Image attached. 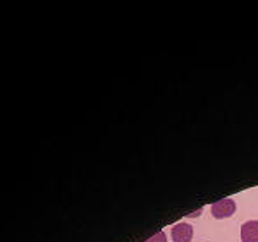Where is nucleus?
<instances>
[{
    "label": "nucleus",
    "instance_id": "2",
    "mask_svg": "<svg viewBox=\"0 0 258 242\" xmlns=\"http://www.w3.org/2000/svg\"><path fill=\"white\" fill-rule=\"evenodd\" d=\"M172 242H189L193 239V227L186 222H179L172 227Z\"/></svg>",
    "mask_w": 258,
    "mask_h": 242
},
{
    "label": "nucleus",
    "instance_id": "5",
    "mask_svg": "<svg viewBox=\"0 0 258 242\" xmlns=\"http://www.w3.org/2000/svg\"><path fill=\"white\" fill-rule=\"evenodd\" d=\"M202 211H203L202 208H198V210L195 211V213H191V215H189V218H193V216H200V215H202Z\"/></svg>",
    "mask_w": 258,
    "mask_h": 242
},
{
    "label": "nucleus",
    "instance_id": "1",
    "mask_svg": "<svg viewBox=\"0 0 258 242\" xmlns=\"http://www.w3.org/2000/svg\"><path fill=\"white\" fill-rule=\"evenodd\" d=\"M236 211V203L234 199L231 198H224V199H219L217 203L212 204V215L215 216V218H229V216H232Z\"/></svg>",
    "mask_w": 258,
    "mask_h": 242
},
{
    "label": "nucleus",
    "instance_id": "4",
    "mask_svg": "<svg viewBox=\"0 0 258 242\" xmlns=\"http://www.w3.org/2000/svg\"><path fill=\"white\" fill-rule=\"evenodd\" d=\"M145 242H167V235H165L164 230H160V232H157L155 235L150 237V239H147Z\"/></svg>",
    "mask_w": 258,
    "mask_h": 242
},
{
    "label": "nucleus",
    "instance_id": "3",
    "mask_svg": "<svg viewBox=\"0 0 258 242\" xmlns=\"http://www.w3.org/2000/svg\"><path fill=\"white\" fill-rule=\"evenodd\" d=\"M241 240L258 242V220H249L241 227Z\"/></svg>",
    "mask_w": 258,
    "mask_h": 242
}]
</instances>
